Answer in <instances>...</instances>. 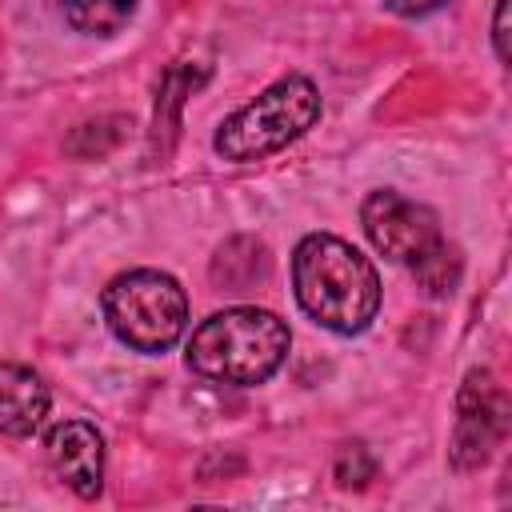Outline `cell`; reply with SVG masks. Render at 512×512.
<instances>
[{
    "label": "cell",
    "mask_w": 512,
    "mask_h": 512,
    "mask_svg": "<svg viewBox=\"0 0 512 512\" xmlns=\"http://www.w3.org/2000/svg\"><path fill=\"white\" fill-rule=\"evenodd\" d=\"M44 456L56 480H64L80 500H96L104 488V436L88 420H60L44 436Z\"/></svg>",
    "instance_id": "cell-7"
},
{
    "label": "cell",
    "mask_w": 512,
    "mask_h": 512,
    "mask_svg": "<svg viewBox=\"0 0 512 512\" xmlns=\"http://www.w3.org/2000/svg\"><path fill=\"white\" fill-rule=\"evenodd\" d=\"M360 224L380 256L412 272L424 296H452L464 264L456 244H448V236L440 232V220L428 204H416L392 188H376L360 204Z\"/></svg>",
    "instance_id": "cell-3"
},
{
    "label": "cell",
    "mask_w": 512,
    "mask_h": 512,
    "mask_svg": "<svg viewBox=\"0 0 512 512\" xmlns=\"http://www.w3.org/2000/svg\"><path fill=\"white\" fill-rule=\"evenodd\" d=\"M100 308L112 336L144 356L168 352L188 328V292L160 268H128L112 276Z\"/></svg>",
    "instance_id": "cell-5"
},
{
    "label": "cell",
    "mask_w": 512,
    "mask_h": 512,
    "mask_svg": "<svg viewBox=\"0 0 512 512\" xmlns=\"http://www.w3.org/2000/svg\"><path fill=\"white\" fill-rule=\"evenodd\" d=\"M492 44H496L500 64H508V0H496L492 8Z\"/></svg>",
    "instance_id": "cell-11"
},
{
    "label": "cell",
    "mask_w": 512,
    "mask_h": 512,
    "mask_svg": "<svg viewBox=\"0 0 512 512\" xmlns=\"http://www.w3.org/2000/svg\"><path fill=\"white\" fill-rule=\"evenodd\" d=\"M292 292L308 320L336 336L364 332L380 312V272L348 240L308 232L292 252Z\"/></svg>",
    "instance_id": "cell-1"
},
{
    "label": "cell",
    "mask_w": 512,
    "mask_h": 512,
    "mask_svg": "<svg viewBox=\"0 0 512 512\" xmlns=\"http://www.w3.org/2000/svg\"><path fill=\"white\" fill-rule=\"evenodd\" d=\"M448 0H384V8L392 16H404V20H416V16H428L436 8H444Z\"/></svg>",
    "instance_id": "cell-12"
},
{
    "label": "cell",
    "mask_w": 512,
    "mask_h": 512,
    "mask_svg": "<svg viewBox=\"0 0 512 512\" xmlns=\"http://www.w3.org/2000/svg\"><path fill=\"white\" fill-rule=\"evenodd\" d=\"M376 476V460L364 444H344L340 456H336V480L344 488H364L368 480Z\"/></svg>",
    "instance_id": "cell-10"
},
{
    "label": "cell",
    "mask_w": 512,
    "mask_h": 512,
    "mask_svg": "<svg viewBox=\"0 0 512 512\" xmlns=\"http://www.w3.org/2000/svg\"><path fill=\"white\" fill-rule=\"evenodd\" d=\"M288 348H292V332L276 312L236 304V308L212 312L192 328L184 360L196 376L212 384L252 388L280 372V364L288 360Z\"/></svg>",
    "instance_id": "cell-2"
},
{
    "label": "cell",
    "mask_w": 512,
    "mask_h": 512,
    "mask_svg": "<svg viewBox=\"0 0 512 512\" xmlns=\"http://www.w3.org/2000/svg\"><path fill=\"white\" fill-rule=\"evenodd\" d=\"M52 408L48 384L28 368L0 360V436H32Z\"/></svg>",
    "instance_id": "cell-8"
},
{
    "label": "cell",
    "mask_w": 512,
    "mask_h": 512,
    "mask_svg": "<svg viewBox=\"0 0 512 512\" xmlns=\"http://www.w3.org/2000/svg\"><path fill=\"white\" fill-rule=\"evenodd\" d=\"M60 12L80 36H116L132 20L136 0H60Z\"/></svg>",
    "instance_id": "cell-9"
},
{
    "label": "cell",
    "mask_w": 512,
    "mask_h": 512,
    "mask_svg": "<svg viewBox=\"0 0 512 512\" xmlns=\"http://www.w3.org/2000/svg\"><path fill=\"white\" fill-rule=\"evenodd\" d=\"M508 424V396L492 380V372L472 368L464 376L460 400H456V432H452V468L468 472L480 468L492 448L500 444Z\"/></svg>",
    "instance_id": "cell-6"
},
{
    "label": "cell",
    "mask_w": 512,
    "mask_h": 512,
    "mask_svg": "<svg viewBox=\"0 0 512 512\" xmlns=\"http://www.w3.org/2000/svg\"><path fill=\"white\" fill-rule=\"evenodd\" d=\"M320 108H324L320 88L308 76L288 72L276 84H268L256 100L224 116V124L212 136V148L228 164H252L276 156L320 120Z\"/></svg>",
    "instance_id": "cell-4"
}]
</instances>
